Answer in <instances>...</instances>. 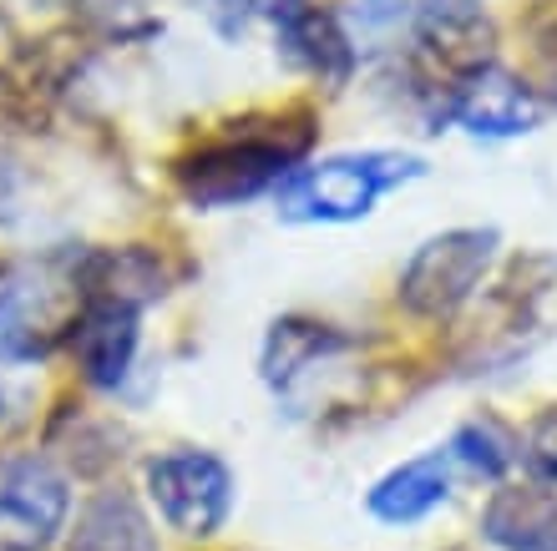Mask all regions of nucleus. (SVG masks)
Listing matches in <instances>:
<instances>
[{"label":"nucleus","instance_id":"1","mask_svg":"<svg viewBox=\"0 0 557 551\" xmlns=\"http://www.w3.org/2000/svg\"><path fill=\"white\" fill-rule=\"evenodd\" d=\"M421 173L425 162L411 152H339L294 167L274 188V213L284 223H360L385 192Z\"/></svg>","mask_w":557,"mask_h":551},{"label":"nucleus","instance_id":"2","mask_svg":"<svg viewBox=\"0 0 557 551\" xmlns=\"http://www.w3.org/2000/svg\"><path fill=\"white\" fill-rule=\"evenodd\" d=\"M294 158H299V142H284V137H228L177 162V188L193 208L213 213V208L249 203L264 188H278L294 173Z\"/></svg>","mask_w":557,"mask_h":551},{"label":"nucleus","instance_id":"3","mask_svg":"<svg viewBox=\"0 0 557 551\" xmlns=\"http://www.w3.org/2000/svg\"><path fill=\"white\" fill-rule=\"evenodd\" d=\"M492 259H497V228L436 233L400 268V304L411 314H425V320H446L482 289Z\"/></svg>","mask_w":557,"mask_h":551},{"label":"nucleus","instance_id":"4","mask_svg":"<svg viewBox=\"0 0 557 551\" xmlns=\"http://www.w3.org/2000/svg\"><path fill=\"white\" fill-rule=\"evenodd\" d=\"M147 496L173 531L213 537L234 506V476L208 450H168L158 461H147Z\"/></svg>","mask_w":557,"mask_h":551},{"label":"nucleus","instance_id":"5","mask_svg":"<svg viewBox=\"0 0 557 551\" xmlns=\"http://www.w3.org/2000/svg\"><path fill=\"white\" fill-rule=\"evenodd\" d=\"M72 511V491L51 461L21 455L0 465V551H46Z\"/></svg>","mask_w":557,"mask_h":551},{"label":"nucleus","instance_id":"6","mask_svg":"<svg viewBox=\"0 0 557 551\" xmlns=\"http://www.w3.org/2000/svg\"><path fill=\"white\" fill-rule=\"evenodd\" d=\"M72 304L61 289L46 284H5L0 289V364H36L61 345V334L72 339Z\"/></svg>","mask_w":557,"mask_h":551},{"label":"nucleus","instance_id":"7","mask_svg":"<svg viewBox=\"0 0 557 551\" xmlns=\"http://www.w3.org/2000/svg\"><path fill=\"white\" fill-rule=\"evenodd\" d=\"M446 122H461L471 137H517V132L537 127V97H532L528 82H517L512 72L502 66H482L471 72L461 87L446 97Z\"/></svg>","mask_w":557,"mask_h":551},{"label":"nucleus","instance_id":"8","mask_svg":"<svg viewBox=\"0 0 557 551\" xmlns=\"http://www.w3.org/2000/svg\"><path fill=\"white\" fill-rule=\"evenodd\" d=\"M72 349L87 385H97V390L122 385L137 354V304H122V299H107V293H87L72 324Z\"/></svg>","mask_w":557,"mask_h":551},{"label":"nucleus","instance_id":"9","mask_svg":"<svg viewBox=\"0 0 557 551\" xmlns=\"http://www.w3.org/2000/svg\"><path fill=\"white\" fill-rule=\"evenodd\" d=\"M259 11H269V21L278 30V46H284V57L294 66L314 72L330 87H339L350 76L355 46L330 11H320L314 0H259Z\"/></svg>","mask_w":557,"mask_h":551},{"label":"nucleus","instance_id":"10","mask_svg":"<svg viewBox=\"0 0 557 551\" xmlns=\"http://www.w3.org/2000/svg\"><path fill=\"white\" fill-rule=\"evenodd\" d=\"M482 531L502 551H557V486L497 491L482 511Z\"/></svg>","mask_w":557,"mask_h":551},{"label":"nucleus","instance_id":"11","mask_svg":"<svg viewBox=\"0 0 557 551\" xmlns=\"http://www.w3.org/2000/svg\"><path fill=\"white\" fill-rule=\"evenodd\" d=\"M451 496V476H446V455H421V461H406L400 471L370 491V511L391 526H406V522H421L431 511Z\"/></svg>","mask_w":557,"mask_h":551},{"label":"nucleus","instance_id":"12","mask_svg":"<svg viewBox=\"0 0 557 551\" xmlns=\"http://www.w3.org/2000/svg\"><path fill=\"white\" fill-rule=\"evenodd\" d=\"M76 551H158V537L133 496L107 491L91 501L76 526Z\"/></svg>","mask_w":557,"mask_h":551},{"label":"nucleus","instance_id":"13","mask_svg":"<svg viewBox=\"0 0 557 551\" xmlns=\"http://www.w3.org/2000/svg\"><path fill=\"white\" fill-rule=\"evenodd\" d=\"M339 345H345V339L330 334L324 324H299V320L274 324V334H269V354H264L269 385H289L305 364H314L324 349H339Z\"/></svg>","mask_w":557,"mask_h":551},{"label":"nucleus","instance_id":"14","mask_svg":"<svg viewBox=\"0 0 557 551\" xmlns=\"http://www.w3.org/2000/svg\"><path fill=\"white\" fill-rule=\"evenodd\" d=\"M451 455L461 465H471L476 476H486V480H497L502 471L517 461L512 440L502 436V425H492V421H476V425H467V430H456Z\"/></svg>","mask_w":557,"mask_h":551},{"label":"nucleus","instance_id":"15","mask_svg":"<svg viewBox=\"0 0 557 551\" xmlns=\"http://www.w3.org/2000/svg\"><path fill=\"white\" fill-rule=\"evenodd\" d=\"M528 465L532 476L547 480V486H557V415H547V421H537V430L528 436Z\"/></svg>","mask_w":557,"mask_h":551},{"label":"nucleus","instance_id":"16","mask_svg":"<svg viewBox=\"0 0 557 551\" xmlns=\"http://www.w3.org/2000/svg\"><path fill=\"white\" fill-rule=\"evenodd\" d=\"M0 405H5V395H0Z\"/></svg>","mask_w":557,"mask_h":551}]
</instances>
